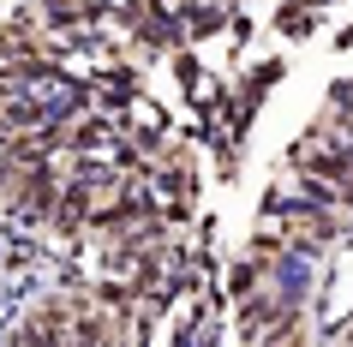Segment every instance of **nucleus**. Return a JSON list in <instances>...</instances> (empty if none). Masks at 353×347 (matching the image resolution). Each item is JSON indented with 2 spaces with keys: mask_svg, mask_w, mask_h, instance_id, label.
<instances>
[{
  "mask_svg": "<svg viewBox=\"0 0 353 347\" xmlns=\"http://www.w3.org/2000/svg\"><path fill=\"white\" fill-rule=\"evenodd\" d=\"M276 228H281V239H294V246H330V239H335L330 210H294V216L276 221Z\"/></svg>",
  "mask_w": 353,
  "mask_h": 347,
  "instance_id": "obj_1",
  "label": "nucleus"
}]
</instances>
